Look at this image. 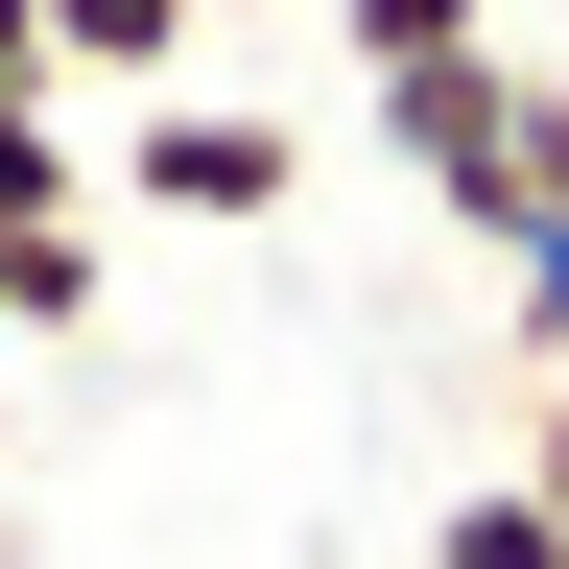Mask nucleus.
<instances>
[{
	"instance_id": "f257e3e1",
	"label": "nucleus",
	"mask_w": 569,
	"mask_h": 569,
	"mask_svg": "<svg viewBox=\"0 0 569 569\" xmlns=\"http://www.w3.org/2000/svg\"><path fill=\"white\" fill-rule=\"evenodd\" d=\"M380 142L427 167V213L522 284V261H569V71L546 48H451V71H403L380 96Z\"/></svg>"
},
{
	"instance_id": "f03ea898",
	"label": "nucleus",
	"mask_w": 569,
	"mask_h": 569,
	"mask_svg": "<svg viewBox=\"0 0 569 569\" xmlns=\"http://www.w3.org/2000/svg\"><path fill=\"white\" fill-rule=\"evenodd\" d=\"M119 190H142V213H284V190H309V142H284V119H238V96H142Z\"/></svg>"
},
{
	"instance_id": "7ed1b4c3",
	"label": "nucleus",
	"mask_w": 569,
	"mask_h": 569,
	"mask_svg": "<svg viewBox=\"0 0 569 569\" xmlns=\"http://www.w3.org/2000/svg\"><path fill=\"white\" fill-rule=\"evenodd\" d=\"M190 48H213V0H48L71 96H190Z\"/></svg>"
},
{
	"instance_id": "20e7f679",
	"label": "nucleus",
	"mask_w": 569,
	"mask_h": 569,
	"mask_svg": "<svg viewBox=\"0 0 569 569\" xmlns=\"http://www.w3.org/2000/svg\"><path fill=\"white\" fill-rule=\"evenodd\" d=\"M71 190H96V142H71V96H0V238H48Z\"/></svg>"
},
{
	"instance_id": "39448f33",
	"label": "nucleus",
	"mask_w": 569,
	"mask_h": 569,
	"mask_svg": "<svg viewBox=\"0 0 569 569\" xmlns=\"http://www.w3.org/2000/svg\"><path fill=\"white\" fill-rule=\"evenodd\" d=\"M427 569H569V522H546V498H522V475H475V498H451V522H427Z\"/></svg>"
},
{
	"instance_id": "423d86ee",
	"label": "nucleus",
	"mask_w": 569,
	"mask_h": 569,
	"mask_svg": "<svg viewBox=\"0 0 569 569\" xmlns=\"http://www.w3.org/2000/svg\"><path fill=\"white\" fill-rule=\"evenodd\" d=\"M0 332H96V238H71V213L0 238Z\"/></svg>"
},
{
	"instance_id": "0eeeda50",
	"label": "nucleus",
	"mask_w": 569,
	"mask_h": 569,
	"mask_svg": "<svg viewBox=\"0 0 569 569\" xmlns=\"http://www.w3.org/2000/svg\"><path fill=\"white\" fill-rule=\"evenodd\" d=\"M332 24H356V71H380V96H403V71H451V48H498L475 0H332Z\"/></svg>"
},
{
	"instance_id": "6e6552de",
	"label": "nucleus",
	"mask_w": 569,
	"mask_h": 569,
	"mask_svg": "<svg viewBox=\"0 0 569 569\" xmlns=\"http://www.w3.org/2000/svg\"><path fill=\"white\" fill-rule=\"evenodd\" d=\"M498 475H522L546 522H569V380H522V451H498Z\"/></svg>"
},
{
	"instance_id": "1a4fd4ad",
	"label": "nucleus",
	"mask_w": 569,
	"mask_h": 569,
	"mask_svg": "<svg viewBox=\"0 0 569 569\" xmlns=\"http://www.w3.org/2000/svg\"><path fill=\"white\" fill-rule=\"evenodd\" d=\"M0 96H71V71H48V0H0Z\"/></svg>"
}]
</instances>
